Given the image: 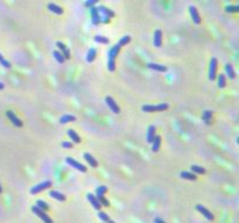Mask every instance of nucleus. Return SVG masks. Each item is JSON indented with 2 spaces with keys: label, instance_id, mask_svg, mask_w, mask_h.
Instances as JSON below:
<instances>
[{
  "label": "nucleus",
  "instance_id": "nucleus-1",
  "mask_svg": "<svg viewBox=\"0 0 239 223\" xmlns=\"http://www.w3.org/2000/svg\"><path fill=\"white\" fill-rule=\"evenodd\" d=\"M120 48H121V46L119 43H117L107 53V69H109V72H115V57L118 56Z\"/></svg>",
  "mask_w": 239,
  "mask_h": 223
},
{
  "label": "nucleus",
  "instance_id": "nucleus-2",
  "mask_svg": "<svg viewBox=\"0 0 239 223\" xmlns=\"http://www.w3.org/2000/svg\"><path fill=\"white\" fill-rule=\"evenodd\" d=\"M98 13H99V18H100V22H109L111 18L115 17V13L111 11V9L104 7V6H100L98 8Z\"/></svg>",
  "mask_w": 239,
  "mask_h": 223
},
{
  "label": "nucleus",
  "instance_id": "nucleus-3",
  "mask_svg": "<svg viewBox=\"0 0 239 223\" xmlns=\"http://www.w3.org/2000/svg\"><path fill=\"white\" fill-rule=\"evenodd\" d=\"M168 104L167 103H162V104H158V105H144L142 107V111L144 112H161L166 111L168 109Z\"/></svg>",
  "mask_w": 239,
  "mask_h": 223
},
{
  "label": "nucleus",
  "instance_id": "nucleus-4",
  "mask_svg": "<svg viewBox=\"0 0 239 223\" xmlns=\"http://www.w3.org/2000/svg\"><path fill=\"white\" fill-rule=\"evenodd\" d=\"M32 211L34 213V214L39 217V219H41L42 221H43V223H54V221L50 217H49L48 215L46 214V211L42 209H40L37 206H33L32 207Z\"/></svg>",
  "mask_w": 239,
  "mask_h": 223
},
{
  "label": "nucleus",
  "instance_id": "nucleus-5",
  "mask_svg": "<svg viewBox=\"0 0 239 223\" xmlns=\"http://www.w3.org/2000/svg\"><path fill=\"white\" fill-rule=\"evenodd\" d=\"M217 68H218V62L217 58L212 57L210 61V68H209V80L213 81L217 77Z\"/></svg>",
  "mask_w": 239,
  "mask_h": 223
},
{
  "label": "nucleus",
  "instance_id": "nucleus-6",
  "mask_svg": "<svg viewBox=\"0 0 239 223\" xmlns=\"http://www.w3.org/2000/svg\"><path fill=\"white\" fill-rule=\"evenodd\" d=\"M49 187H51V181H49V180H46L43 182L39 183V185H36L34 187L31 189V194H37V193L42 192L44 189H48Z\"/></svg>",
  "mask_w": 239,
  "mask_h": 223
},
{
  "label": "nucleus",
  "instance_id": "nucleus-7",
  "mask_svg": "<svg viewBox=\"0 0 239 223\" xmlns=\"http://www.w3.org/2000/svg\"><path fill=\"white\" fill-rule=\"evenodd\" d=\"M66 164H68V165H70L71 167L76 168L77 171H80V172H86V170H88L84 165H82L80 162L76 161L75 159H72V158H70V156H68V158L66 159Z\"/></svg>",
  "mask_w": 239,
  "mask_h": 223
},
{
  "label": "nucleus",
  "instance_id": "nucleus-8",
  "mask_svg": "<svg viewBox=\"0 0 239 223\" xmlns=\"http://www.w3.org/2000/svg\"><path fill=\"white\" fill-rule=\"evenodd\" d=\"M105 103L107 104V107H110L111 109V111L113 112V113H115V115H118V113H120V107H118V104L115 103V101L112 97H110V96H107V97H105Z\"/></svg>",
  "mask_w": 239,
  "mask_h": 223
},
{
  "label": "nucleus",
  "instance_id": "nucleus-9",
  "mask_svg": "<svg viewBox=\"0 0 239 223\" xmlns=\"http://www.w3.org/2000/svg\"><path fill=\"white\" fill-rule=\"evenodd\" d=\"M196 209H197V211H199L201 214L203 215L204 217L207 220H209V221H212L213 220V215H212V213L210 211V210H208L204 206H202V205H197L196 206Z\"/></svg>",
  "mask_w": 239,
  "mask_h": 223
},
{
  "label": "nucleus",
  "instance_id": "nucleus-10",
  "mask_svg": "<svg viewBox=\"0 0 239 223\" xmlns=\"http://www.w3.org/2000/svg\"><path fill=\"white\" fill-rule=\"evenodd\" d=\"M6 116L8 117V119L12 121V124L15 125V126H18V127H21L22 126V121L19 119L18 117L15 116V113L12 111H7L6 112Z\"/></svg>",
  "mask_w": 239,
  "mask_h": 223
},
{
  "label": "nucleus",
  "instance_id": "nucleus-11",
  "mask_svg": "<svg viewBox=\"0 0 239 223\" xmlns=\"http://www.w3.org/2000/svg\"><path fill=\"white\" fill-rule=\"evenodd\" d=\"M189 12H190L193 21H194L196 25H199V23H201V17H199V14H198V12H197V9H196L195 6H190V7H189Z\"/></svg>",
  "mask_w": 239,
  "mask_h": 223
},
{
  "label": "nucleus",
  "instance_id": "nucleus-12",
  "mask_svg": "<svg viewBox=\"0 0 239 223\" xmlns=\"http://www.w3.org/2000/svg\"><path fill=\"white\" fill-rule=\"evenodd\" d=\"M86 197H88V200L89 202L92 205V207L95 208L96 210H100V208H102V205L99 203V201H98V199L95 195H92V194H88L86 195Z\"/></svg>",
  "mask_w": 239,
  "mask_h": 223
},
{
  "label": "nucleus",
  "instance_id": "nucleus-13",
  "mask_svg": "<svg viewBox=\"0 0 239 223\" xmlns=\"http://www.w3.org/2000/svg\"><path fill=\"white\" fill-rule=\"evenodd\" d=\"M56 46L58 47V49H60V52L62 53V55L64 56L66 60L70 58V52H69V49L66 48V46L64 45V43H62L61 41H58V42H56Z\"/></svg>",
  "mask_w": 239,
  "mask_h": 223
},
{
  "label": "nucleus",
  "instance_id": "nucleus-14",
  "mask_svg": "<svg viewBox=\"0 0 239 223\" xmlns=\"http://www.w3.org/2000/svg\"><path fill=\"white\" fill-rule=\"evenodd\" d=\"M153 43H154V46H155V47H158V48H160V47L162 46V32L160 31V29L155 31Z\"/></svg>",
  "mask_w": 239,
  "mask_h": 223
},
{
  "label": "nucleus",
  "instance_id": "nucleus-15",
  "mask_svg": "<svg viewBox=\"0 0 239 223\" xmlns=\"http://www.w3.org/2000/svg\"><path fill=\"white\" fill-rule=\"evenodd\" d=\"M147 67L152 69V70H155V72H167V67L166 66H162V64H156V63H148Z\"/></svg>",
  "mask_w": 239,
  "mask_h": 223
},
{
  "label": "nucleus",
  "instance_id": "nucleus-16",
  "mask_svg": "<svg viewBox=\"0 0 239 223\" xmlns=\"http://www.w3.org/2000/svg\"><path fill=\"white\" fill-rule=\"evenodd\" d=\"M91 12V18H92V23L93 25H98L100 22V18H99V13H98V8L96 7H91L90 8Z\"/></svg>",
  "mask_w": 239,
  "mask_h": 223
},
{
  "label": "nucleus",
  "instance_id": "nucleus-17",
  "mask_svg": "<svg viewBox=\"0 0 239 223\" xmlns=\"http://www.w3.org/2000/svg\"><path fill=\"white\" fill-rule=\"evenodd\" d=\"M155 136H156V127H155L154 125H151L148 127V131H147V141L152 143Z\"/></svg>",
  "mask_w": 239,
  "mask_h": 223
},
{
  "label": "nucleus",
  "instance_id": "nucleus-18",
  "mask_svg": "<svg viewBox=\"0 0 239 223\" xmlns=\"http://www.w3.org/2000/svg\"><path fill=\"white\" fill-rule=\"evenodd\" d=\"M84 159L86 160V162H88L91 167H97L98 166V161L96 160L90 153H84Z\"/></svg>",
  "mask_w": 239,
  "mask_h": 223
},
{
  "label": "nucleus",
  "instance_id": "nucleus-19",
  "mask_svg": "<svg viewBox=\"0 0 239 223\" xmlns=\"http://www.w3.org/2000/svg\"><path fill=\"white\" fill-rule=\"evenodd\" d=\"M225 72H226V75H227V77L231 78V80H233V78L236 77L235 69H233L232 64H230V63H226L225 64Z\"/></svg>",
  "mask_w": 239,
  "mask_h": 223
},
{
  "label": "nucleus",
  "instance_id": "nucleus-20",
  "mask_svg": "<svg viewBox=\"0 0 239 223\" xmlns=\"http://www.w3.org/2000/svg\"><path fill=\"white\" fill-rule=\"evenodd\" d=\"M152 151L153 152H159L160 150V145H161V137L160 136H155L153 141H152Z\"/></svg>",
  "mask_w": 239,
  "mask_h": 223
},
{
  "label": "nucleus",
  "instance_id": "nucleus-21",
  "mask_svg": "<svg viewBox=\"0 0 239 223\" xmlns=\"http://www.w3.org/2000/svg\"><path fill=\"white\" fill-rule=\"evenodd\" d=\"M49 196L55 199V200L57 201H66V196L63 195L62 193L57 192V191H50L49 192Z\"/></svg>",
  "mask_w": 239,
  "mask_h": 223
},
{
  "label": "nucleus",
  "instance_id": "nucleus-22",
  "mask_svg": "<svg viewBox=\"0 0 239 223\" xmlns=\"http://www.w3.org/2000/svg\"><path fill=\"white\" fill-rule=\"evenodd\" d=\"M97 56V50L95 49V48H90L88 50V53H86V61L89 63H91L95 61V58Z\"/></svg>",
  "mask_w": 239,
  "mask_h": 223
},
{
  "label": "nucleus",
  "instance_id": "nucleus-23",
  "mask_svg": "<svg viewBox=\"0 0 239 223\" xmlns=\"http://www.w3.org/2000/svg\"><path fill=\"white\" fill-rule=\"evenodd\" d=\"M68 136L70 137V139L72 140V143H75V144H78V143H80V137L78 136V134L76 133L75 131L74 130H68Z\"/></svg>",
  "mask_w": 239,
  "mask_h": 223
},
{
  "label": "nucleus",
  "instance_id": "nucleus-24",
  "mask_svg": "<svg viewBox=\"0 0 239 223\" xmlns=\"http://www.w3.org/2000/svg\"><path fill=\"white\" fill-rule=\"evenodd\" d=\"M48 9L50 11V12H53V13L58 14V15H61V14H63L62 7H60V6H57L56 4H48Z\"/></svg>",
  "mask_w": 239,
  "mask_h": 223
},
{
  "label": "nucleus",
  "instance_id": "nucleus-25",
  "mask_svg": "<svg viewBox=\"0 0 239 223\" xmlns=\"http://www.w3.org/2000/svg\"><path fill=\"white\" fill-rule=\"evenodd\" d=\"M180 176L182 179H186V180H190V181H195L196 179H197L196 174H194L193 172H181Z\"/></svg>",
  "mask_w": 239,
  "mask_h": 223
},
{
  "label": "nucleus",
  "instance_id": "nucleus-26",
  "mask_svg": "<svg viewBox=\"0 0 239 223\" xmlns=\"http://www.w3.org/2000/svg\"><path fill=\"white\" fill-rule=\"evenodd\" d=\"M76 121V117L72 116V115H64L60 118V123L61 124H68L70 121Z\"/></svg>",
  "mask_w": 239,
  "mask_h": 223
},
{
  "label": "nucleus",
  "instance_id": "nucleus-27",
  "mask_svg": "<svg viewBox=\"0 0 239 223\" xmlns=\"http://www.w3.org/2000/svg\"><path fill=\"white\" fill-rule=\"evenodd\" d=\"M203 121H204V123L207 125H210L211 124V118H212V112L211 111H209V110H207V111H204V113H203Z\"/></svg>",
  "mask_w": 239,
  "mask_h": 223
},
{
  "label": "nucleus",
  "instance_id": "nucleus-28",
  "mask_svg": "<svg viewBox=\"0 0 239 223\" xmlns=\"http://www.w3.org/2000/svg\"><path fill=\"white\" fill-rule=\"evenodd\" d=\"M53 55H54V57H55V60L57 61L58 63H64V61H66V58H64V56L62 55V53L61 52H58V50H55V52H53Z\"/></svg>",
  "mask_w": 239,
  "mask_h": 223
},
{
  "label": "nucleus",
  "instance_id": "nucleus-29",
  "mask_svg": "<svg viewBox=\"0 0 239 223\" xmlns=\"http://www.w3.org/2000/svg\"><path fill=\"white\" fill-rule=\"evenodd\" d=\"M191 172L193 173H196V174H204L205 173V168H203L202 166H198V165H191Z\"/></svg>",
  "mask_w": 239,
  "mask_h": 223
},
{
  "label": "nucleus",
  "instance_id": "nucleus-30",
  "mask_svg": "<svg viewBox=\"0 0 239 223\" xmlns=\"http://www.w3.org/2000/svg\"><path fill=\"white\" fill-rule=\"evenodd\" d=\"M95 41H96L97 43H103V45H107V43L110 42L109 37H105V36H103V35L95 36Z\"/></svg>",
  "mask_w": 239,
  "mask_h": 223
},
{
  "label": "nucleus",
  "instance_id": "nucleus-31",
  "mask_svg": "<svg viewBox=\"0 0 239 223\" xmlns=\"http://www.w3.org/2000/svg\"><path fill=\"white\" fill-rule=\"evenodd\" d=\"M36 206H37L40 209L44 210V211H47V210L49 209V205L47 203V202H44L43 200H37V202H36Z\"/></svg>",
  "mask_w": 239,
  "mask_h": 223
},
{
  "label": "nucleus",
  "instance_id": "nucleus-32",
  "mask_svg": "<svg viewBox=\"0 0 239 223\" xmlns=\"http://www.w3.org/2000/svg\"><path fill=\"white\" fill-rule=\"evenodd\" d=\"M106 192H107V187H106V186H99V187L96 189V197L102 196V195H104V194H105Z\"/></svg>",
  "mask_w": 239,
  "mask_h": 223
},
{
  "label": "nucleus",
  "instance_id": "nucleus-33",
  "mask_svg": "<svg viewBox=\"0 0 239 223\" xmlns=\"http://www.w3.org/2000/svg\"><path fill=\"white\" fill-rule=\"evenodd\" d=\"M217 80H218V87H219V88H224V87L226 85L225 76L223 75V74H221V75H218Z\"/></svg>",
  "mask_w": 239,
  "mask_h": 223
},
{
  "label": "nucleus",
  "instance_id": "nucleus-34",
  "mask_svg": "<svg viewBox=\"0 0 239 223\" xmlns=\"http://www.w3.org/2000/svg\"><path fill=\"white\" fill-rule=\"evenodd\" d=\"M97 199H98V201H99V203H100L102 206H104V207H110V202H109V200H107L104 195H102V196H98Z\"/></svg>",
  "mask_w": 239,
  "mask_h": 223
},
{
  "label": "nucleus",
  "instance_id": "nucleus-35",
  "mask_svg": "<svg viewBox=\"0 0 239 223\" xmlns=\"http://www.w3.org/2000/svg\"><path fill=\"white\" fill-rule=\"evenodd\" d=\"M0 63H1V66H2L4 68H7V69L11 68V63H9L8 61L1 55V54H0Z\"/></svg>",
  "mask_w": 239,
  "mask_h": 223
},
{
  "label": "nucleus",
  "instance_id": "nucleus-36",
  "mask_svg": "<svg viewBox=\"0 0 239 223\" xmlns=\"http://www.w3.org/2000/svg\"><path fill=\"white\" fill-rule=\"evenodd\" d=\"M98 217L102 220V221H104V222H107V221L110 220L109 215H107L106 213H104V211H100V210H98Z\"/></svg>",
  "mask_w": 239,
  "mask_h": 223
},
{
  "label": "nucleus",
  "instance_id": "nucleus-37",
  "mask_svg": "<svg viewBox=\"0 0 239 223\" xmlns=\"http://www.w3.org/2000/svg\"><path fill=\"white\" fill-rule=\"evenodd\" d=\"M129 41H131V36L126 35V36H124V37H121V40H120L118 43H119V45L123 47V46H126L127 43H129Z\"/></svg>",
  "mask_w": 239,
  "mask_h": 223
},
{
  "label": "nucleus",
  "instance_id": "nucleus-38",
  "mask_svg": "<svg viewBox=\"0 0 239 223\" xmlns=\"http://www.w3.org/2000/svg\"><path fill=\"white\" fill-rule=\"evenodd\" d=\"M226 12L229 13H236V12H239V7L238 6H226Z\"/></svg>",
  "mask_w": 239,
  "mask_h": 223
},
{
  "label": "nucleus",
  "instance_id": "nucleus-39",
  "mask_svg": "<svg viewBox=\"0 0 239 223\" xmlns=\"http://www.w3.org/2000/svg\"><path fill=\"white\" fill-rule=\"evenodd\" d=\"M98 1H99V0H86L84 5H85V7H88V8L90 7V8H91V7H93V5L97 4Z\"/></svg>",
  "mask_w": 239,
  "mask_h": 223
},
{
  "label": "nucleus",
  "instance_id": "nucleus-40",
  "mask_svg": "<svg viewBox=\"0 0 239 223\" xmlns=\"http://www.w3.org/2000/svg\"><path fill=\"white\" fill-rule=\"evenodd\" d=\"M72 146H74V144L69 143V141H63L62 143V147L64 148H72Z\"/></svg>",
  "mask_w": 239,
  "mask_h": 223
},
{
  "label": "nucleus",
  "instance_id": "nucleus-41",
  "mask_svg": "<svg viewBox=\"0 0 239 223\" xmlns=\"http://www.w3.org/2000/svg\"><path fill=\"white\" fill-rule=\"evenodd\" d=\"M154 223H166L163 221V220H161L160 217H156V219H154Z\"/></svg>",
  "mask_w": 239,
  "mask_h": 223
},
{
  "label": "nucleus",
  "instance_id": "nucleus-42",
  "mask_svg": "<svg viewBox=\"0 0 239 223\" xmlns=\"http://www.w3.org/2000/svg\"><path fill=\"white\" fill-rule=\"evenodd\" d=\"M5 88V84L2 83V82H0V90H2Z\"/></svg>",
  "mask_w": 239,
  "mask_h": 223
},
{
  "label": "nucleus",
  "instance_id": "nucleus-43",
  "mask_svg": "<svg viewBox=\"0 0 239 223\" xmlns=\"http://www.w3.org/2000/svg\"><path fill=\"white\" fill-rule=\"evenodd\" d=\"M107 223H115V222H113V221H112V220H109V221H107Z\"/></svg>",
  "mask_w": 239,
  "mask_h": 223
},
{
  "label": "nucleus",
  "instance_id": "nucleus-44",
  "mask_svg": "<svg viewBox=\"0 0 239 223\" xmlns=\"http://www.w3.org/2000/svg\"><path fill=\"white\" fill-rule=\"evenodd\" d=\"M1 192H2V188H1V185H0V194H1Z\"/></svg>",
  "mask_w": 239,
  "mask_h": 223
}]
</instances>
